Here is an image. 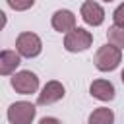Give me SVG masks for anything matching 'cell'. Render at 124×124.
I'll return each mask as SVG.
<instances>
[{"label": "cell", "instance_id": "cell-1", "mask_svg": "<svg viewBox=\"0 0 124 124\" xmlns=\"http://www.w3.org/2000/svg\"><path fill=\"white\" fill-rule=\"evenodd\" d=\"M93 62H95V68H97L99 72H112V70H116V68L120 66V62H122V50H120L118 46L107 43V45L99 46V50L95 52Z\"/></svg>", "mask_w": 124, "mask_h": 124}, {"label": "cell", "instance_id": "cell-2", "mask_svg": "<svg viewBox=\"0 0 124 124\" xmlns=\"http://www.w3.org/2000/svg\"><path fill=\"white\" fill-rule=\"evenodd\" d=\"M16 50L23 56V58H35L41 54L43 50V41L37 33H31V31H23L17 35L16 39Z\"/></svg>", "mask_w": 124, "mask_h": 124}, {"label": "cell", "instance_id": "cell-3", "mask_svg": "<svg viewBox=\"0 0 124 124\" xmlns=\"http://www.w3.org/2000/svg\"><path fill=\"white\" fill-rule=\"evenodd\" d=\"M91 43H93V35L83 27H76L64 35V48L68 52H83L91 46Z\"/></svg>", "mask_w": 124, "mask_h": 124}, {"label": "cell", "instance_id": "cell-4", "mask_svg": "<svg viewBox=\"0 0 124 124\" xmlns=\"http://www.w3.org/2000/svg\"><path fill=\"white\" fill-rule=\"evenodd\" d=\"M37 108L29 101H16L8 108V122L10 124H31L35 120Z\"/></svg>", "mask_w": 124, "mask_h": 124}, {"label": "cell", "instance_id": "cell-5", "mask_svg": "<svg viewBox=\"0 0 124 124\" xmlns=\"http://www.w3.org/2000/svg\"><path fill=\"white\" fill-rule=\"evenodd\" d=\"M10 83L16 89V93H19V95H31V93H35L39 89V78L31 70L16 72L12 76V79H10Z\"/></svg>", "mask_w": 124, "mask_h": 124}, {"label": "cell", "instance_id": "cell-6", "mask_svg": "<svg viewBox=\"0 0 124 124\" xmlns=\"http://www.w3.org/2000/svg\"><path fill=\"white\" fill-rule=\"evenodd\" d=\"M64 95H66L64 85H62L60 81H56V79H50V81H46L45 87L41 89V93H39V97H37V105L46 107V105L58 103L60 99H64Z\"/></svg>", "mask_w": 124, "mask_h": 124}, {"label": "cell", "instance_id": "cell-7", "mask_svg": "<svg viewBox=\"0 0 124 124\" xmlns=\"http://www.w3.org/2000/svg\"><path fill=\"white\" fill-rule=\"evenodd\" d=\"M79 14H81V19H83L87 25H91V27H99V25L105 21V10H103V6H101L99 2H95V0L83 2Z\"/></svg>", "mask_w": 124, "mask_h": 124}, {"label": "cell", "instance_id": "cell-8", "mask_svg": "<svg viewBox=\"0 0 124 124\" xmlns=\"http://www.w3.org/2000/svg\"><path fill=\"white\" fill-rule=\"evenodd\" d=\"M50 25H52L54 31L66 35L72 29H76V16L70 10H56L52 14V17H50Z\"/></svg>", "mask_w": 124, "mask_h": 124}, {"label": "cell", "instance_id": "cell-9", "mask_svg": "<svg viewBox=\"0 0 124 124\" xmlns=\"http://www.w3.org/2000/svg\"><path fill=\"white\" fill-rule=\"evenodd\" d=\"M89 93L91 97H95L97 101H103V103H108L114 99V85L108 81V79H93L91 85H89Z\"/></svg>", "mask_w": 124, "mask_h": 124}, {"label": "cell", "instance_id": "cell-10", "mask_svg": "<svg viewBox=\"0 0 124 124\" xmlns=\"http://www.w3.org/2000/svg\"><path fill=\"white\" fill-rule=\"evenodd\" d=\"M21 64V54L17 50L4 48L0 52V74L2 76H14L16 68Z\"/></svg>", "mask_w": 124, "mask_h": 124}, {"label": "cell", "instance_id": "cell-11", "mask_svg": "<svg viewBox=\"0 0 124 124\" xmlns=\"http://www.w3.org/2000/svg\"><path fill=\"white\" fill-rule=\"evenodd\" d=\"M87 124H114V112L107 107H99L89 114Z\"/></svg>", "mask_w": 124, "mask_h": 124}, {"label": "cell", "instance_id": "cell-12", "mask_svg": "<svg viewBox=\"0 0 124 124\" xmlns=\"http://www.w3.org/2000/svg\"><path fill=\"white\" fill-rule=\"evenodd\" d=\"M107 39L110 45L118 46L120 50H124V27H118V25H110L108 31H107Z\"/></svg>", "mask_w": 124, "mask_h": 124}, {"label": "cell", "instance_id": "cell-13", "mask_svg": "<svg viewBox=\"0 0 124 124\" xmlns=\"http://www.w3.org/2000/svg\"><path fill=\"white\" fill-rule=\"evenodd\" d=\"M6 2L16 12H25V10L33 8V4H35V0H6Z\"/></svg>", "mask_w": 124, "mask_h": 124}, {"label": "cell", "instance_id": "cell-14", "mask_svg": "<svg viewBox=\"0 0 124 124\" xmlns=\"http://www.w3.org/2000/svg\"><path fill=\"white\" fill-rule=\"evenodd\" d=\"M112 21H114V25L124 27V2L114 10V14H112Z\"/></svg>", "mask_w": 124, "mask_h": 124}, {"label": "cell", "instance_id": "cell-15", "mask_svg": "<svg viewBox=\"0 0 124 124\" xmlns=\"http://www.w3.org/2000/svg\"><path fill=\"white\" fill-rule=\"evenodd\" d=\"M39 124H62L56 116H43L41 120H39Z\"/></svg>", "mask_w": 124, "mask_h": 124}, {"label": "cell", "instance_id": "cell-16", "mask_svg": "<svg viewBox=\"0 0 124 124\" xmlns=\"http://www.w3.org/2000/svg\"><path fill=\"white\" fill-rule=\"evenodd\" d=\"M120 79H122V83H124V70L120 72Z\"/></svg>", "mask_w": 124, "mask_h": 124}, {"label": "cell", "instance_id": "cell-17", "mask_svg": "<svg viewBox=\"0 0 124 124\" xmlns=\"http://www.w3.org/2000/svg\"><path fill=\"white\" fill-rule=\"evenodd\" d=\"M103 2H112V0H103Z\"/></svg>", "mask_w": 124, "mask_h": 124}]
</instances>
